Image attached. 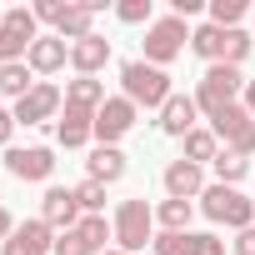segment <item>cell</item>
<instances>
[{
    "label": "cell",
    "mask_w": 255,
    "mask_h": 255,
    "mask_svg": "<svg viewBox=\"0 0 255 255\" xmlns=\"http://www.w3.org/2000/svg\"><path fill=\"white\" fill-rule=\"evenodd\" d=\"M120 95L130 100L135 110H160L175 90H170V75L150 60H125L120 65Z\"/></svg>",
    "instance_id": "obj_1"
},
{
    "label": "cell",
    "mask_w": 255,
    "mask_h": 255,
    "mask_svg": "<svg viewBox=\"0 0 255 255\" xmlns=\"http://www.w3.org/2000/svg\"><path fill=\"white\" fill-rule=\"evenodd\" d=\"M250 45H255V40H250L245 30H220V25H210V20L190 30V50H195L205 65H235V70H240V60L250 55Z\"/></svg>",
    "instance_id": "obj_2"
},
{
    "label": "cell",
    "mask_w": 255,
    "mask_h": 255,
    "mask_svg": "<svg viewBox=\"0 0 255 255\" xmlns=\"http://www.w3.org/2000/svg\"><path fill=\"white\" fill-rule=\"evenodd\" d=\"M200 210H205L210 225H225V230H250V225H255V200H250L240 185H220V180L205 185Z\"/></svg>",
    "instance_id": "obj_3"
},
{
    "label": "cell",
    "mask_w": 255,
    "mask_h": 255,
    "mask_svg": "<svg viewBox=\"0 0 255 255\" xmlns=\"http://www.w3.org/2000/svg\"><path fill=\"white\" fill-rule=\"evenodd\" d=\"M110 225H115V250L125 255H140L145 245H155V210L145 200H120Z\"/></svg>",
    "instance_id": "obj_4"
},
{
    "label": "cell",
    "mask_w": 255,
    "mask_h": 255,
    "mask_svg": "<svg viewBox=\"0 0 255 255\" xmlns=\"http://www.w3.org/2000/svg\"><path fill=\"white\" fill-rule=\"evenodd\" d=\"M245 95V75L235 65H205L200 85H195V110L200 115H220L225 105H240Z\"/></svg>",
    "instance_id": "obj_5"
},
{
    "label": "cell",
    "mask_w": 255,
    "mask_h": 255,
    "mask_svg": "<svg viewBox=\"0 0 255 255\" xmlns=\"http://www.w3.org/2000/svg\"><path fill=\"white\" fill-rule=\"evenodd\" d=\"M35 40H40V20H35V10H30V5H10L5 20H0V65L25 60Z\"/></svg>",
    "instance_id": "obj_6"
},
{
    "label": "cell",
    "mask_w": 255,
    "mask_h": 255,
    "mask_svg": "<svg viewBox=\"0 0 255 255\" xmlns=\"http://www.w3.org/2000/svg\"><path fill=\"white\" fill-rule=\"evenodd\" d=\"M140 45H145V60L165 70V65H170V60L190 45V25H185L180 15H160V20L145 30V40H140Z\"/></svg>",
    "instance_id": "obj_7"
},
{
    "label": "cell",
    "mask_w": 255,
    "mask_h": 255,
    "mask_svg": "<svg viewBox=\"0 0 255 255\" xmlns=\"http://www.w3.org/2000/svg\"><path fill=\"white\" fill-rule=\"evenodd\" d=\"M210 130H215V140H225V150L255 155V115L245 105H225L220 115H210Z\"/></svg>",
    "instance_id": "obj_8"
},
{
    "label": "cell",
    "mask_w": 255,
    "mask_h": 255,
    "mask_svg": "<svg viewBox=\"0 0 255 255\" xmlns=\"http://www.w3.org/2000/svg\"><path fill=\"white\" fill-rule=\"evenodd\" d=\"M10 110H15V125H50V120H60V110H65V90L50 85V80H40V85H35L25 100H15Z\"/></svg>",
    "instance_id": "obj_9"
},
{
    "label": "cell",
    "mask_w": 255,
    "mask_h": 255,
    "mask_svg": "<svg viewBox=\"0 0 255 255\" xmlns=\"http://www.w3.org/2000/svg\"><path fill=\"white\" fill-rule=\"evenodd\" d=\"M135 120H140V110L125 100V95H110L100 110H95V140L100 145H115L120 135H130L135 130Z\"/></svg>",
    "instance_id": "obj_10"
},
{
    "label": "cell",
    "mask_w": 255,
    "mask_h": 255,
    "mask_svg": "<svg viewBox=\"0 0 255 255\" xmlns=\"http://www.w3.org/2000/svg\"><path fill=\"white\" fill-rule=\"evenodd\" d=\"M155 255H225V240H215L210 230H160Z\"/></svg>",
    "instance_id": "obj_11"
},
{
    "label": "cell",
    "mask_w": 255,
    "mask_h": 255,
    "mask_svg": "<svg viewBox=\"0 0 255 255\" xmlns=\"http://www.w3.org/2000/svg\"><path fill=\"white\" fill-rule=\"evenodd\" d=\"M95 15H100V0H75V5H60L55 0V15H50V25H55V35L60 40H85V35H95Z\"/></svg>",
    "instance_id": "obj_12"
},
{
    "label": "cell",
    "mask_w": 255,
    "mask_h": 255,
    "mask_svg": "<svg viewBox=\"0 0 255 255\" xmlns=\"http://www.w3.org/2000/svg\"><path fill=\"white\" fill-rule=\"evenodd\" d=\"M5 170L15 180H50L55 175V150L50 145H10L5 150Z\"/></svg>",
    "instance_id": "obj_13"
},
{
    "label": "cell",
    "mask_w": 255,
    "mask_h": 255,
    "mask_svg": "<svg viewBox=\"0 0 255 255\" xmlns=\"http://www.w3.org/2000/svg\"><path fill=\"white\" fill-rule=\"evenodd\" d=\"M55 250V230L35 215V220H20L15 230H10V240L0 245V255H50Z\"/></svg>",
    "instance_id": "obj_14"
},
{
    "label": "cell",
    "mask_w": 255,
    "mask_h": 255,
    "mask_svg": "<svg viewBox=\"0 0 255 255\" xmlns=\"http://www.w3.org/2000/svg\"><path fill=\"white\" fill-rule=\"evenodd\" d=\"M40 220L50 230H75L80 225V200H75V185H50L40 195Z\"/></svg>",
    "instance_id": "obj_15"
},
{
    "label": "cell",
    "mask_w": 255,
    "mask_h": 255,
    "mask_svg": "<svg viewBox=\"0 0 255 255\" xmlns=\"http://www.w3.org/2000/svg\"><path fill=\"white\" fill-rule=\"evenodd\" d=\"M165 195H170V200H200V195H205V165L170 160V165H165Z\"/></svg>",
    "instance_id": "obj_16"
},
{
    "label": "cell",
    "mask_w": 255,
    "mask_h": 255,
    "mask_svg": "<svg viewBox=\"0 0 255 255\" xmlns=\"http://www.w3.org/2000/svg\"><path fill=\"white\" fill-rule=\"evenodd\" d=\"M195 120H200V110H195V95H170L165 105H160V130L165 135H175V140H185L190 130H195Z\"/></svg>",
    "instance_id": "obj_17"
},
{
    "label": "cell",
    "mask_w": 255,
    "mask_h": 255,
    "mask_svg": "<svg viewBox=\"0 0 255 255\" xmlns=\"http://www.w3.org/2000/svg\"><path fill=\"white\" fill-rule=\"evenodd\" d=\"M25 65H30L35 75H55V70H65V65H70V40H60V35H40V40L30 45Z\"/></svg>",
    "instance_id": "obj_18"
},
{
    "label": "cell",
    "mask_w": 255,
    "mask_h": 255,
    "mask_svg": "<svg viewBox=\"0 0 255 255\" xmlns=\"http://www.w3.org/2000/svg\"><path fill=\"white\" fill-rule=\"evenodd\" d=\"M55 140L65 145V150H80V145H90L95 140V115L90 110H60V120H55Z\"/></svg>",
    "instance_id": "obj_19"
},
{
    "label": "cell",
    "mask_w": 255,
    "mask_h": 255,
    "mask_svg": "<svg viewBox=\"0 0 255 255\" xmlns=\"http://www.w3.org/2000/svg\"><path fill=\"white\" fill-rule=\"evenodd\" d=\"M105 65H110V40L105 35H85V40L70 45V70L75 75H100Z\"/></svg>",
    "instance_id": "obj_20"
},
{
    "label": "cell",
    "mask_w": 255,
    "mask_h": 255,
    "mask_svg": "<svg viewBox=\"0 0 255 255\" xmlns=\"http://www.w3.org/2000/svg\"><path fill=\"white\" fill-rule=\"evenodd\" d=\"M110 95H105V80H95V75H75V80H65V105L70 110H100Z\"/></svg>",
    "instance_id": "obj_21"
},
{
    "label": "cell",
    "mask_w": 255,
    "mask_h": 255,
    "mask_svg": "<svg viewBox=\"0 0 255 255\" xmlns=\"http://www.w3.org/2000/svg\"><path fill=\"white\" fill-rule=\"evenodd\" d=\"M120 175H125V155H120V145H95V150H90V160H85V180L115 185Z\"/></svg>",
    "instance_id": "obj_22"
},
{
    "label": "cell",
    "mask_w": 255,
    "mask_h": 255,
    "mask_svg": "<svg viewBox=\"0 0 255 255\" xmlns=\"http://www.w3.org/2000/svg\"><path fill=\"white\" fill-rule=\"evenodd\" d=\"M35 85H40V80H35V70H30L25 60H10V65H0V95H5V100H25Z\"/></svg>",
    "instance_id": "obj_23"
},
{
    "label": "cell",
    "mask_w": 255,
    "mask_h": 255,
    "mask_svg": "<svg viewBox=\"0 0 255 255\" xmlns=\"http://www.w3.org/2000/svg\"><path fill=\"white\" fill-rule=\"evenodd\" d=\"M215 155H220V140H215V130L195 125V130L185 135V155H180V160H190V165H205V160H215Z\"/></svg>",
    "instance_id": "obj_24"
},
{
    "label": "cell",
    "mask_w": 255,
    "mask_h": 255,
    "mask_svg": "<svg viewBox=\"0 0 255 255\" xmlns=\"http://www.w3.org/2000/svg\"><path fill=\"white\" fill-rule=\"evenodd\" d=\"M190 215H195L190 200H170V195H165V200L155 205V225H160V230H190Z\"/></svg>",
    "instance_id": "obj_25"
},
{
    "label": "cell",
    "mask_w": 255,
    "mask_h": 255,
    "mask_svg": "<svg viewBox=\"0 0 255 255\" xmlns=\"http://www.w3.org/2000/svg\"><path fill=\"white\" fill-rule=\"evenodd\" d=\"M210 165H215V180H220V185H240V180L250 175V155H235V150H220Z\"/></svg>",
    "instance_id": "obj_26"
},
{
    "label": "cell",
    "mask_w": 255,
    "mask_h": 255,
    "mask_svg": "<svg viewBox=\"0 0 255 255\" xmlns=\"http://www.w3.org/2000/svg\"><path fill=\"white\" fill-rule=\"evenodd\" d=\"M80 235H85V245L100 255V250H110V240H115V225L105 220V215H80V225H75Z\"/></svg>",
    "instance_id": "obj_27"
},
{
    "label": "cell",
    "mask_w": 255,
    "mask_h": 255,
    "mask_svg": "<svg viewBox=\"0 0 255 255\" xmlns=\"http://www.w3.org/2000/svg\"><path fill=\"white\" fill-rule=\"evenodd\" d=\"M240 20H245V0H210V25L240 30Z\"/></svg>",
    "instance_id": "obj_28"
},
{
    "label": "cell",
    "mask_w": 255,
    "mask_h": 255,
    "mask_svg": "<svg viewBox=\"0 0 255 255\" xmlns=\"http://www.w3.org/2000/svg\"><path fill=\"white\" fill-rule=\"evenodd\" d=\"M115 15L125 20V25H155V5H150V0H120V5H115Z\"/></svg>",
    "instance_id": "obj_29"
},
{
    "label": "cell",
    "mask_w": 255,
    "mask_h": 255,
    "mask_svg": "<svg viewBox=\"0 0 255 255\" xmlns=\"http://www.w3.org/2000/svg\"><path fill=\"white\" fill-rule=\"evenodd\" d=\"M75 200H80V215H105V185L100 180H80Z\"/></svg>",
    "instance_id": "obj_30"
},
{
    "label": "cell",
    "mask_w": 255,
    "mask_h": 255,
    "mask_svg": "<svg viewBox=\"0 0 255 255\" xmlns=\"http://www.w3.org/2000/svg\"><path fill=\"white\" fill-rule=\"evenodd\" d=\"M50 255H95V250L85 245V235H80V230H60V235H55V250H50Z\"/></svg>",
    "instance_id": "obj_31"
},
{
    "label": "cell",
    "mask_w": 255,
    "mask_h": 255,
    "mask_svg": "<svg viewBox=\"0 0 255 255\" xmlns=\"http://www.w3.org/2000/svg\"><path fill=\"white\" fill-rule=\"evenodd\" d=\"M230 250H235V255H255V225H250V230H235Z\"/></svg>",
    "instance_id": "obj_32"
},
{
    "label": "cell",
    "mask_w": 255,
    "mask_h": 255,
    "mask_svg": "<svg viewBox=\"0 0 255 255\" xmlns=\"http://www.w3.org/2000/svg\"><path fill=\"white\" fill-rule=\"evenodd\" d=\"M10 135H15V110L0 105V145H5V150H10Z\"/></svg>",
    "instance_id": "obj_33"
},
{
    "label": "cell",
    "mask_w": 255,
    "mask_h": 255,
    "mask_svg": "<svg viewBox=\"0 0 255 255\" xmlns=\"http://www.w3.org/2000/svg\"><path fill=\"white\" fill-rule=\"evenodd\" d=\"M15 225H20V220H15V215H10L5 205H0V245H5V240H10V230H15Z\"/></svg>",
    "instance_id": "obj_34"
},
{
    "label": "cell",
    "mask_w": 255,
    "mask_h": 255,
    "mask_svg": "<svg viewBox=\"0 0 255 255\" xmlns=\"http://www.w3.org/2000/svg\"><path fill=\"white\" fill-rule=\"evenodd\" d=\"M240 105H245V110L255 115V80H245V95H240Z\"/></svg>",
    "instance_id": "obj_35"
},
{
    "label": "cell",
    "mask_w": 255,
    "mask_h": 255,
    "mask_svg": "<svg viewBox=\"0 0 255 255\" xmlns=\"http://www.w3.org/2000/svg\"><path fill=\"white\" fill-rule=\"evenodd\" d=\"M100 255H125V250H115V245H110V250H100Z\"/></svg>",
    "instance_id": "obj_36"
},
{
    "label": "cell",
    "mask_w": 255,
    "mask_h": 255,
    "mask_svg": "<svg viewBox=\"0 0 255 255\" xmlns=\"http://www.w3.org/2000/svg\"><path fill=\"white\" fill-rule=\"evenodd\" d=\"M0 20H5V10H0Z\"/></svg>",
    "instance_id": "obj_37"
}]
</instances>
